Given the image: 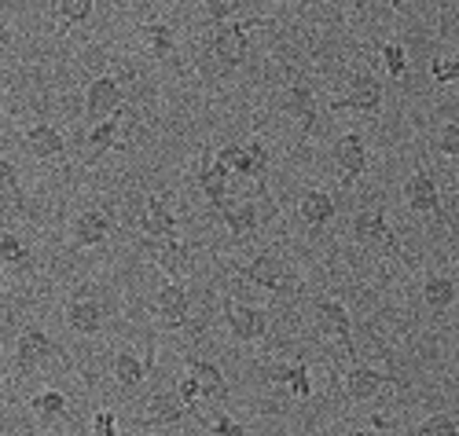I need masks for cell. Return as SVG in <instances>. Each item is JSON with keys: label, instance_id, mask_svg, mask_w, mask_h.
I'll list each match as a JSON object with an SVG mask.
<instances>
[{"label": "cell", "instance_id": "6da1fadb", "mask_svg": "<svg viewBox=\"0 0 459 436\" xmlns=\"http://www.w3.org/2000/svg\"><path fill=\"white\" fill-rule=\"evenodd\" d=\"M276 26V19H261V15H250V19H232V22H221L210 37V56L221 63V66H243L247 56H250V30H269Z\"/></svg>", "mask_w": 459, "mask_h": 436}, {"label": "cell", "instance_id": "7a4b0ae2", "mask_svg": "<svg viewBox=\"0 0 459 436\" xmlns=\"http://www.w3.org/2000/svg\"><path fill=\"white\" fill-rule=\"evenodd\" d=\"M350 231H353V239H357L364 250H375V253L397 257V261H404V264L411 268V257H408L404 243L397 239V231L390 227V220H386V209H382V206H364V209L353 217Z\"/></svg>", "mask_w": 459, "mask_h": 436}, {"label": "cell", "instance_id": "3957f363", "mask_svg": "<svg viewBox=\"0 0 459 436\" xmlns=\"http://www.w3.org/2000/svg\"><path fill=\"white\" fill-rule=\"evenodd\" d=\"M247 283L269 290V294H298V275L276 257V253H257L247 264H232Z\"/></svg>", "mask_w": 459, "mask_h": 436}, {"label": "cell", "instance_id": "277c9868", "mask_svg": "<svg viewBox=\"0 0 459 436\" xmlns=\"http://www.w3.org/2000/svg\"><path fill=\"white\" fill-rule=\"evenodd\" d=\"M404 202L411 213L419 217H434L441 227H448V213H445V202H441V191L430 176L427 166H415V173L404 180Z\"/></svg>", "mask_w": 459, "mask_h": 436}, {"label": "cell", "instance_id": "5b68a950", "mask_svg": "<svg viewBox=\"0 0 459 436\" xmlns=\"http://www.w3.org/2000/svg\"><path fill=\"white\" fill-rule=\"evenodd\" d=\"M126 110V89L114 73H100L85 89V117L89 122H107L110 114Z\"/></svg>", "mask_w": 459, "mask_h": 436}, {"label": "cell", "instance_id": "8992f818", "mask_svg": "<svg viewBox=\"0 0 459 436\" xmlns=\"http://www.w3.org/2000/svg\"><path fill=\"white\" fill-rule=\"evenodd\" d=\"M331 162H334V176H338V184H342V187H353V184L368 173V166H371L368 147H364V136H360V133H346V136L334 143Z\"/></svg>", "mask_w": 459, "mask_h": 436}, {"label": "cell", "instance_id": "52a82bcc", "mask_svg": "<svg viewBox=\"0 0 459 436\" xmlns=\"http://www.w3.org/2000/svg\"><path fill=\"white\" fill-rule=\"evenodd\" d=\"M224 327L243 345H257V341H264V334H269L264 312L257 304H243V301H224Z\"/></svg>", "mask_w": 459, "mask_h": 436}, {"label": "cell", "instance_id": "ba28073f", "mask_svg": "<svg viewBox=\"0 0 459 436\" xmlns=\"http://www.w3.org/2000/svg\"><path fill=\"white\" fill-rule=\"evenodd\" d=\"M140 250L155 257V264L166 275H173V279H187V275L195 271V250L180 239H147V243H140Z\"/></svg>", "mask_w": 459, "mask_h": 436}, {"label": "cell", "instance_id": "9c48e42d", "mask_svg": "<svg viewBox=\"0 0 459 436\" xmlns=\"http://www.w3.org/2000/svg\"><path fill=\"white\" fill-rule=\"evenodd\" d=\"M382 81L378 77H371V73H353L350 77V89H346V96H338L334 103H327L334 114L338 110H357V114H378L382 110Z\"/></svg>", "mask_w": 459, "mask_h": 436}, {"label": "cell", "instance_id": "30bf717a", "mask_svg": "<svg viewBox=\"0 0 459 436\" xmlns=\"http://www.w3.org/2000/svg\"><path fill=\"white\" fill-rule=\"evenodd\" d=\"M52 355H59V348H56V341L41 330V327H30V330H22L19 334V341H15V371L19 374H33V371H41Z\"/></svg>", "mask_w": 459, "mask_h": 436}, {"label": "cell", "instance_id": "8fae6325", "mask_svg": "<svg viewBox=\"0 0 459 436\" xmlns=\"http://www.w3.org/2000/svg\"><path fill=\"white\" fill-rule=\"evenodd\" d=\"M313 315H316V327L353 355V320H350V308L342 301H331V297H316L313 301Z\"/></svg>", "mask_w": 459, "mask_h": 436}, {"label": "cell", "instance_id": "7c38bea8", "mask_svg": "<svg viewBox=\"0 0 459 436\" xmlns=\"http://www.w3.org/2000/svg\"><path fill=\"white\" fill-rule=\"evenodd\" d=\"M195 184L206 194V202H210L213 213L228 206V166L221 162V158H213L210 150H203V162L195 169Z\"/></svg>", "mask_w": 459, "mask_h": 436}, {"label": "cell", "instance_id": "4fadbf2b", "mask_svg": "<svg viewBox=\"0 0 459 436\" xmlns=\"http://www.w3.org/2000/svg\"><path fill=\"white\" fill-rule=\"evenodd\" d=\"M283 110L290 114V117H298V125H301V133L309 136L313 129H316V122H320V96L313 92V85H301V81H294V85H287L283 89Z\"/></svg>", "mask_w": 459, "mask_h": 436}, {"label": "cell", "instance_id": "5bb4252c", "mask_svg": "<svg viewBox=\"0 0 459 436\" xmlns=\"http://www.w3.org/2000/svg\"><path fill=\"white\" fill-rule=\"evenodd\" d=\"M187 312H191V297L180 283H166L159 294H155V320L169 330H180L187 327Z\"/></svg>", "mask_w": 459, "mask_h": 436}, {"label": "cell", "instance_id": "9a60e30c", "mask_svg": "<svg viewBox=\"0 0 459 436\" xmlns=\"http://www.w3.org/2000/svg\"><path fill=\"white\" fill-rule=\"evenodd\" d=\"M386 385L401 389V378H390V374L371 371V367H364V363H353L350 374H346V400H350V404H364V400H371V396H375L378 389H386Z\"/></svg>", "mask_w": 459, "mask_h": 436}, {"label": "cell", "instance_id": "2e32d148", "mask_svg": "<svg viewBox=\"0 0 459 436\" xmlns=\"http://www.w3.org/2000/svg\"><path fill=\"white\" fill-rule=\"evenodd\" d=\"M22 147L33 154V158H41V162H63L66 158V140L56 125L41 122V125H33L22 133Z\"/></svg>", "mask_w": 459, "mask_h": 436}, {"label": "cell", "instance_id": "e0dca14e", "mask_svg": "<svg viewBox=\"0 0 459 436\" xmlns=\"http://www.w3.org/2000/svg\"><path fill=\"white\" fill-rule=\"evenodd\" d=\"M140 231L147 235V239H177V235H180V220L166 206V198H159V194L147 198V209L140 217Z\"/></svg>", "mask_w": 459, "mask_h": 436}, {"label": "cell", "instance_id": "ac0fdd59", "mask_svg": "<svg viewBox=\"0 0 459 436\" xmlns=\"http://www.w3.org/2000/svg\"><path fill=\"white\" fill-rule=\"evenodd\" d=\"M191 407L177 396V389H159L155 396H151V404H147V415L140 418L143 429H162V425H177Z\"/></svg>", "mask_w": 459, "mask_h": 436}, {"label": "cell", "instance_id": "d6986e66", "mask_svg": "<svg viewBox=\"0 0 459 436\" xmlns=\"http://www.w3.org/2000/svg\"><path fill=\"white\" fill-rule=\"evenodd\" d=\"M110 217L100 213V209H85L78 220H74V246L78 250H92V246H103L107 235H110Z\"/></svg>", "mask_w": 459, "mask_h": 436}, {"label": "cell", "instance_id": "ffe728a7", "mask_svg": "<svg viewBox=\"0 0 459 436\" xmlns=\"http://www.w3.org/2000/svg\"><path fill=\"white\" fill-rule=\"evenodd\" d=\"M136 33L143 37V45L151 48L159 63H173L177 59V33L169 22H136Z\"/></svg>", "mask_w": 459, "mask_h": 436}, {"label": "cell", "instance_id": "44dd1931", "mask_svg": "<svg viewBox=\"0 0 459 436\" xmlns=\"http://www.w3.org/2000/svg\"><path fill=\"white\" fill-rule=\"evenodd\" d=\"M334 209H338L334 198L327 191H320V187L301 191V198H298V217L305 224H313V227H324L327 220H334Z\"/></svg>", "mask_w": 459, "mask_h": 436}, {"label": "cell", "instance_id": "7402d4cb", "mask_svg": "<svg viewBox=\"0 0 459 436\" xmlns=\"http://www.w3.org/2000/svg\"><path fill=\"white\" fill-rule=\"evenodd\" d=\"M66 327L78 334H100L103 330V304L89 297H74L66 304Z\"/></svg>", "mask_w": 459, "mask_h": 436}, {"label": "cell", "instance_id": "603a6c76", "mask_svg": "<svg viewBox=\"0 0 459 436\" xmlns=\"http://www.w3.org/2000/svg\"><path fill=\"white\" fill-rule=\"evenodd\" d=\"M217 217L224 220L228 235H232L236 243H247L250 235H257V206L254 202H239V206H224L217 209Z\"/></svg>", "mask_w": 459, "mask_h": 436}, {"label": "cell", "instance_id": "cb8c5ba5", "mask_svg": "<svg viewBox=\"0 0 459 436\" xmlns=\"http://www.w3.org/2000/svg\"><path fill=\"white\" fill-rule=\"evenodd\" d=\"M455 301H459V283L452 279V275H427V283H423V304L434 315L448 312Z\"/></svg>", "mask_w": 459, "mask_h": 436}, {"label": "cell", "instance_id": "d4e9b609", "mask_svg": "<svg viewBox=\"0 0 459 436\" xmlns=\"http://www.w3.org/2000/svg\"><path fill=\"white\" fill-rule=\"evenodd\" d=\"M187 374L199 381L203 396H210V400H224V396H228V381H224L221 367H213L210 360H199V355H191V360H187Z\"/></svg>", "mask_w": 459, "mask_h": 436}, {"label": "cell", "instance_id": "484cf974", "mask_svg": "<svg viewBox=\"0 0 459 436\" xmlns=\"http://www.w3.org/2000/svg\"><path fill=\"white\" fill-rule=\"evenodd\" d=\"M110 374H114V381H118L122 389H136V385H143L147 367H143V360L133 348H118V352H114V360H110Z\"/></svg>", "mask_w": 459, "mask_h": 436}, {"label": "cell", "instance_id": "4316f807", "mask_svg": "<svg viewBox=\"0 0 459 436\" xmlns=\"http://www.w3.org/2000/svg\"><path fill=\"white\" fill-rule=\"evenodd\" d=\"M122 114H126V110L110 114L107 122H100L96 129H89V133H85V143H89L92 150H100V154H103V150H129V147L118 140V133H122Z\"/></svg>", "mask_w": 459, "mask_h": 436}, {"label": "cell", "instance_id": "83f0119b", "mask_svg": "<svg viewBox=\"0 0 459 436\" xmlns=\"http://www.w3.org/2000/svg\"><path fill=\"white\" fill-rule=\"evenodd\" d=\"M92 4H96V0H56V15H59L56 33H66L70 26H82V22H89Z\"/></svg>", "mask_w": 459, "mask_h": 436}, {"label": "cell", "instance_id": "f1b7e54d", "mask_svg": "<svg viewBox=\"0 0 459 436\" xmlns=\"http://www.w3.org/2000/svg\"><path fill=\"white\" fill-rule=\"evenodd\" d=\"M276 381L283 389H290L294 400H309V396H313V378H309V367H305V363H290V367L276 371Z\"/></svg>", "mask_w": 459, "mask_h": 436}, {"label": "cell", "instance_id": "f546056e", "mask_svg": "<svg viewBox=\"0 0 459 436\" xmlns=\"http://www.w3.org/2000/svg\"><path fill=\"white\" fill-rule=\"evenodd\" d=\"M0 261L15 271H30L33 268V250L19 239V235H0Z\"/></svg>", "mask_w": 459, "mask_h": 436}, {"label": "cell", "instance_id": "4dcf8cb0", "mask_svg": "<svg viewBox=\"0 0 459 436\" xmlns=\"http://www.w3.org/2000/svg\"><path fill=\"white\" fill-rule=\"evenodd\" d=\"M30 411H33L37 418H45V422L63 418V415H66V392H59V389H45V392L30 396Z\"/></svg>", "mask_w": 459, "mask_h": 436}, {"label": "cell", "instance_id": "1f68e13d", "mask_svg": "<svg viewBox=\"0 0 459 436\" xmlns=\"http://www.w3.org/2000/svg\"><path fill=\"white\" fill-rule=\"evenodd\" d=\"M247 150H250V166H254V184L264 191V187H269V166H273V154H269V147H264V140H261L257 133L247 140Z\"/></svg>", "mask_w": 459, "mask_h": 436}, {"label": "cell", "instance_id": "d6a6232c", "mask_svg": "<svg viewBox=\"0 0 459 436\" xmlns=\"http://www.w3.org/2000/svg\"><path fill=\"white\" fill-rule=\"evenodd\" d=\"M378 59H382V70H386L390 77H397V81L408 73V52H404L401 41H382L378 45Z\"/></svg>", "mask_w": 459, "mask_h": 436}, {"label": "cell", "instance_id": "836d02e7", "mask_svg": "<svg viewBox=\"0 0 459 436\" xmlns=\"http://www.w3.org/2000/svg\"><path fill=\"white\" fill-rule=\"evenodd\" d=\"M217 158L228 166V173L254 176V166H250V150H247V143H224V147L217 150Z\"/></svg>", "mask_w": 459, "mask_h": 436}, {"label": "cell", "instance_id": "e575fe53", "mask_svg": "<svg viewBox=\"0 0 459 436\" xmlns=\"http://www.w3.org/2000/svg\"><path fill=\"white\" fill-rule=\"evenodd\" d=\"M411 436H459V418L452 415H430L427 422H419Z\"/></svg>", "mask_w": 459, "mask_h": 436}, {"label": "cell", "instance_id": "d590c367", "mask_svg": "<svg viewBox=\"0 0 459 436\" xmlns=\"http://www.w3.org/2000/svg\"><path fill=\"white\" fill-rule=\"evenodd\" d=\"M243 4H247V0H203V8H206V15H210L213 26L232 22L243 12Z\"/></svg>", "mask_w": 459, "mask_h": 436}, {"label": "cell", "instance_id": "8d00e7d4", "mask_svg": "<svg viewBox=\"0 0 459 436\" xmlns=\"http://www.w3.org/2000/svg\"><path fill=\"white\" fill-rule=\"evenodd\" d=\"M437 150L448 154L452 162L459 166V122H445V125H441V133H437ZM455 180H459V173H455Z\"/></svg>", "mask_w": 459, "mask_h": 436}, {"label": "cell", "instance_id": "74e56055", "mask_svg": "<svg viewBox=\"0 0 459 436\" xmlns=\"http://www.w3.org/2000/svg\"><path fill=\"white\" fill-rule=\"evenodd\" d=\"M430 77H434L437 89L459 81V59H434V63H430Z\"/></svg>", "mask_w": 459, "mask_h": 436}, {"label": "cell", "instance_id": "f35d334b", "mask_svg": "<svg viewBox=\"0 0 459 436\" xmlns=\"http://www.w3.org/2000/svg\"><path fill=\"white\" fill-rule=\"evenodd\" d=\"M210 436H247V425L236 422L232 415H217V418L210 422Z\"/></svg>", "mask_w": 459, "mask_h": 436}, {"label": "cell", "instance_id": "ab89813d", "mask_svg": "<svg viewBox=\"0 0 459 436\" xmlns=\"http://www.w3.org/2000/svg\"><path fill=\"white\" fill-rule=\"evenodd\" d=\"M92 436H118V415L114 411H96L92 415Z\"/></svg>", "mask_w": 459, "mask_h": 436}, {"label": "cell", "instance_id": "60d3db41", "mask_svg": "<svg viewBox=\"0 0 459 436\" xmlns=\"http://www.w3.org/2000/svg\"><path fill=\"white\" fill-rule=\"evenodd\" d=\"M177 396H180V400H184L191 411H195V404L203 400V389H199V381L191 378V374H184V378L177 381Z\"/></svg>", "mask_w": 459, "mask_h": 436}, {"label": "cell", "instance_id": "b9f144b4", "mask_svg": "<svg viewBox=\"0 0 459 436\" xmlns=\"http://www.w3.org/2000/svg\"><path fill=\"white\" fill-rule=\"evenodd\" d=\"M15 191H19V169L8 158H0V194H15Z\"/></svg>", "mask_w": 459, "mask_h": 436}, {"label": "cell", "instance_id": "7bdbcfd3", "mask_svg": "<svg viewBox=\"0 0 459 436\" xmlns=\"http://www.w3.org/2000/svg\"><path fill=\"white\" fill-rule=\"evenodd\" d=\"M382 4H386L390 12H401V8H404V0H382Z\"/></svg>", "mask_w": 459, "mask_h": 436}, {"label": "cell", "instance_id": "ee69618b", "mask_svg": "<svg viewBox=\"0 0 459 436\" xmlns=\"http://www.w3.org/2000/svg\"><path fill=\"white\" fill-rule=\"evenodd\" d=\"M0 103H4V89H0ZM0 125H4V110H0Z\"/></svg>", "mask_w": 459, "mask_h": 436}, {"label": "cell", "instance_id": "f6af8a7d", "mask_svg": "<svg viewBox=\"0 0 459 436\" xmlns=\"http://www.w3.org/2000/svg\"><path fill=\"white\" fill-rule=\"evenodd\" d=\"M364 4H368V0H353V8H357V12H364Z\"/></svg>", "mask_w": 459, "mask_h": 436}, {"label": "cell", "instance_id": "bcb514c9", "mask_svg": "<svg viewBox=\"0 0 459 436\" xmlns=\"http://www.w3.org/2000/svg\"><path fill=\"white\" fill-rule=\"evenodd\" d=\"M4 33H8V26H4V19H0V41H4Z\"/></svg>", "mask_w": 459, "mask_h": 436}, {"label": "cell", "instance_id": "7dc6e473", "mask_svg": "<svg viewBox=\"0 0 459 436\" xmlns=\"http://www.w3.org/2000/svg\"><path fill=\"white\" fill-rule=\"evenodd\" d=\"M309 4H313V0H298V8H301V12H305V8H309Z\"/></svg>", "mask_w": 459, "mask_h": 436}, {"label": "cell", "instance_id": "c3c4849f", "mask_svg": "<svg viewBox=\"0 0 459 436\" xmlns=\"http://www.w3.org/2000/svg\"><path fill=\"white\" fill-rule=\"evenodd\" d=\"M4 308H8V297H0V315H4Z\"/></svg>", "mask_w": 459, "mask_h": 436}, {"label": "cell", "instance_id": "681fc988", "mask_svg": "<svg viewBox=\"0 0 459 436\" xmlns=\"http://www.w3.org/2000/svg\"><path fill=\"white\" fill-rule=\"evenodd\" d=\"M357 436H368V432H357Z\"/></svg>", "mask_w": 459, "mask_h": 436}]
</instances>
